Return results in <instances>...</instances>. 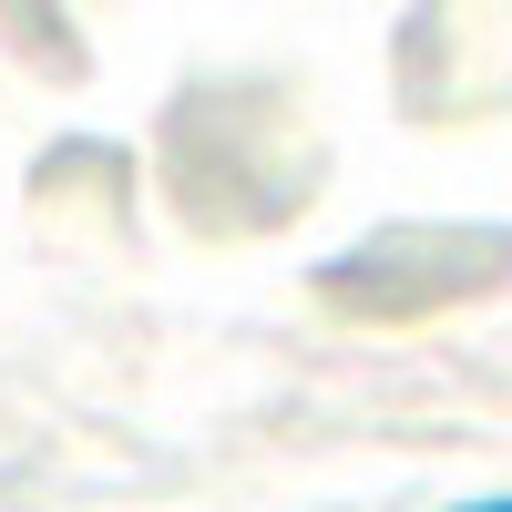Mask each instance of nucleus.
<instances>
[{
	"instance_id": "obj_1",
	"label": "nucleus",
	"mask_w": 512,
	"mask_h": 512,
	"mask_svg": "<svg viewBox=\"0 0 512 512\" xmlns=\"http://www.w3.org/2000/svg\"><path fill=\"white\" fill-rule=\"evenodd\" d=\"M472 512H512V502H472Z\"/></svg>"
}]
</instances>
